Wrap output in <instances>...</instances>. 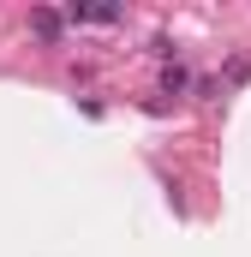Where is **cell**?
Wrapping results in <instances>:
<instances>
[{
	"mask_svg": "<svg viewBox=\"0 0 251 257\" xmlns=\"http://www.w3.org/2000/svg\"><path fill=\"white\" fill-rule=\"evenodd\" d=\"M30 24H36V36H60V18H54V12H36Z\"/></svg>",
	"mask_w": 251,
	"mask_h": 257,
	"instance_id": "cell-1",
	"label": "cell"
}]
</instances>
